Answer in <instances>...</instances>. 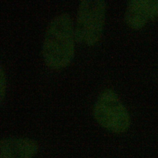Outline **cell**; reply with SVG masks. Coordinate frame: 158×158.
Masks as SVG:
<instances>
[{"label":"cell","instance_id":"cell-1","mask_svg":"<svg viewBox=\"0 0 158 158\" xmlns=\"http://www.w3.org/2000/svg\"><path fill=\"white\" fill-rule=\"evenodd\" d=\"M75 32L72 20L67 13L56 16L46 29L42 55L46 64L53 69H61L72 60L75 52Z\"/></svg>","mask_w":158,"mask_h":158},{"label":"cell","instance_id":"cell-2","mask_svg":"<svg viewBox=\"0 0 158 158\" xmlns=\"http://www.w3.org/2000/svg\"><path fill=\"white\" fill-rule=\"evenodd\" d=\"M106 6L102 0H85L80 3L74 26L78 43L93 46L99 41L104 29Z\"/></svg>","mask_w":158,"mask_h":158},{"label":"cell","instance_id":"cell-3","mask_svg":"<svg viewBox=\"0 0 158 158\" xmlns=\"http://www.w3.org/2000/svg\"><path fill=\"white\" fill-rule=\"evenodd\" d=\"M93 115L101 126L115 133L125 132L131 123L128 111L111 89L101 93L93 107Z\"/></svg>","mask_w":158,"mask_h":158},{"label":"cell","instance_id":"cell-4","mask_svg":"<svg viewBox=\"0 0 158 158\" xmlns=\"http://www.w3.org/2000/svg\"><path fill=\"white\" fill-rule=\"evenodd\" d=\"M157 19L158 0H133L128 2L125 21L131 29H141L149 21Z\"/></svg>","mask_w":158,"mask_h":158},{"label":"cell","instance_id":"cell-5","mask_svg":"<svg viewBox=\"0 0 158 158\" xmlns=\"http://www.w3.org/2000/svg\"><path fill=\"white\" fill-rule=\"evenodd\" d=\"M38 151L36 141L28 138H9L0 144V158H33Z\"/></svg>","mask_w":158,"mask_h":158},{"label":"cell","instance_id":"cell-6","mask_svg":"<svg viewBox=\"0 0 158 158\" xmlns=\"http://www.w3.org/2000/svg\"><path fill=\"white\" fill-rule=\"evenodd\" d=\"M0 97H1V101L2 102L4 96H5V91H6V77L4 75V72L2 67H1V72H0Z\"/></svg>","mask_w":158,"mask_h":158}]
</instances>
